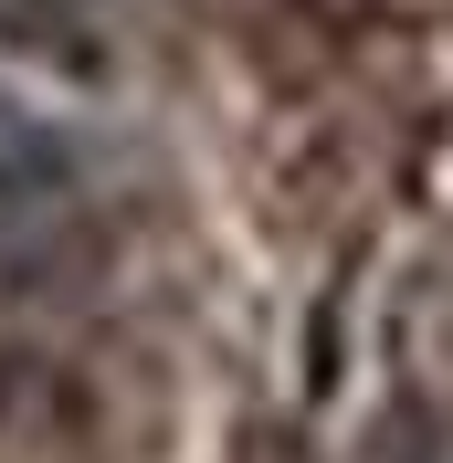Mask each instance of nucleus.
Returning <instances> with one entry per match:
<instances>
[{
	"label": "nucleus",
	"instance_id": "f257e3e1",
	"mask_svg": "<svg viewBox=\"0 0 453 463\" xmlns=\"http://www.w3.org/2000/svg\"><path fill=\"white\" fill-rule=\"evenodd\" d=\"M74 190V158H63L43 127H32L22 106H0V232H22V222H43V211Z\"/></svg>",
	"mask_w": 453,
	"mask_h": 463
},
{
	"label": "nucleus",
	"instance_id": "f03ea898",
	"mask_svg": "<svg viewBox=\"0 0 453 463\" xmlns=\"http://www.w3.org/2000/svg\"><path fill=\"white\" fill-rule=\"evenodd\" d=\"M359 463H432V432H422V411H390L380 432H369Z\"/></svg>",
	"mask_w": 453,
	"mask_h": 463
},
{
	"label": "nucleus",
	"instance_id": "7ed1b4c3",
	"mask_svg": "<svg viewBox=\"0 0 453 463\" xmlns=\"http://www.w3.org/2000/svg\"><path fill=\"white\" fill-rule=\"evenodd\" d=\"M43 379H53L43 358H22V347H0V421H22V411L43 401Z\"/></svg>",
	"mask_w": 453,
	"mask_h": 463
}]
</instances>
